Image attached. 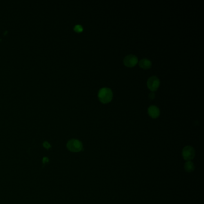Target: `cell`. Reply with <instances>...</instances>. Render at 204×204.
<instances>
[{"label": "cell", "mask_w": 204, "mask_h": 204, "mask_svg": "<svg viewBox=\"0 0 204 204\" xmlns=\"http://www.w3.org/2000/svg\"><path fill=\"white\" fill-rule=\"evenodd\" d=\"M113 92L109 88H102L98 92V98L100 102L103 104H107L110 102L113 99Z\"/></svg>", "instance_id": "cell-1"}, {"label": "cell", "mask_w": 204, "mask_h": 204, "mask_svg": "<svg viewBox=\"0 0 204 204\" xmlns=\"http://www.w3.org/2000/svg\"><path fill=\"white\" fill-rule=\"evenodd\" d=\"M67 148L72 152H80L83 148L82 142L77 139H71L66 144Z\"/></svg>", "instance_id": "cell-2"}, {"label": "cell", "mask_w": 204, "mask_h": 204, "mask_svg": "<svg viewBox=\"0 0 204 204\" xmlns=\"http://www.w3.org/2000/svg\"><path fill=\"white\" fill-rule=\"evenodd\" d=\"M182 155L183 158L188 161H190L193 159L195 155V150L192 146H188L184 147L182 152Z\"/></svg>", "instance_id": "cell-3"}, {"label": "cell", "mask_w": 204, "mask_h": 204, "mask_svg": "<svg viewBox=\"0 0 204 204\" xmlns=\"http://www.w3.org/2000/svg\"><path fill=\"white\" fill-rule=\"evenodd\" d=\"M147 84L148 88L151 90L152 92H155L158 89V88L159 87V85H160L159 79L156 76L151 77L148 80Z\"/></svg>", "instance_id": "cell-4"}, {"label": "cell", "mask_w": 204, "mask_h": 204, "mask_svg": "<svg viewBox=\"0 0 204 204\" xmlns=\"http://www.w3.org/2000/svg\"><path fill=\"white\" fill-rule=\"evenodd\" d=\"M138 61V58L136 56L133 55H129L124 58L123 64L127 67L132 68L137 64Z\"/></svg>", "instance_id": "cell-5"}, {"label": "cell", "mask_w": 204, "mask_h": 204, "mask_svg": "<svg viewBox=\"0 0 204 204\" xmlns=\"http://www.w3.org/2000/svg\"><path fill=\"white\" fill-rule=\"evenodd\" d=\"M148 113L149 116L153 119L157 118L160 115L159 109L156 106H150L148 108Z\"/></svg>", "instance_id": "cell-6"}, {"label": "cell", "mask_w": 204, "mask_h": 204, "mask_svg": "<svg viewBox=\"0 0 204 204\" xmlns=\"http://www.w3.org/2000/svg\"><path fill=\"white\" fill-rule=\"evenodd\" d=\"M139 66L140 68L144 69V70H147L151 68L152 66V62L150 60L147 59H143L141 60L139 62Z\"/></svg>", "instance_id": "cell-7"}, {"label": "cell", "mask_w": 204, "mask_h": 204, "mask_svg": "<svg viewBox=\"0 0 204 204\" xmlns=\"http://www.w3.org/2000/svg\"><path fill=\"white\" fill-rule=\"evenodd\" d=\"M184 169L186 171L191 172L195 170V165L193 162L190 161H188L184 165Z\"/></svg>", "instance_id": "cell-8"}, {"label": "cell", "mask_w": 204, "mask_h": 204, "mask_svg": "<svg viewBox=\"0 0 204 204\" xmlns=\"http://www.w3.org/2000/svg\"><path fill=\"white\" fill-rule=\"evenodd\" d=\"M74 31H75L76 33H81L83 31V28H82L81 25H76L74 28Z\"/></svg>", "instance_id": "cell-9"}, {"label": "cell", "mask_w": 204, "mask_h": 204, "mask_svg": "<svg viewBox=\"0 0 204 204\" xmlns=\"http://www.w3.org/2000/svg\"><path fill=\"white\" fill-rule=\"evenodd\" d=\"M155 93H153V92H151L150 93V95H149V98L150 99H155Z\"/></svg>", "instance_id": "cell-10"}]
</instances>
